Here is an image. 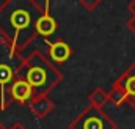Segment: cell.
I'll use <instances>...</instances> for the list:
<instances>
[{
    "instance_id": "cell-1",
    "label": "cell",
    "mask_w": 135,
    "mask_h": 129,
    "mask_svg": "<svg viewBox=\"0 0 135 129\" xmlns=\"http://www.w3.org/2000/svg\"><path fill=\"white\" fill-rule=\"evenodd\" d=\"M47 10L33 2H8L0 10V30L11 43V49L25 46L36 35V22Z\"/></svg>"
},
{
    "instance_id": "cell-2",
    "label": "cell",
    "mask_w": 135,
    "mask_h": 129,
    "mask_svg": "<svg viewBox=\"0 0 135 129\" xmlns=\"http://www.w3.org/2000/svg\"><path fill=\"white\" fill-rule=\"evenodd\" d=\"M60 79H61L60 72L49 62H46L39 54H35L28 60L24 80L32 87L35 95L38 91V95L41 96L42 93L50 90V87H54Z\"/></svg>"
},
{
    "instance_id": "cell-3",
    "label": "cell",
    "mask_w": 135,
    "mask_h": 129,
    "mask_svg": "<svg viewBox=\"0 0 135 129\" xmlns=\"http://www.w3.org/2000/svg\"><path fill=\"white\" fill-rule=\"evenodd\" d=\"M19 62L14 60V50L9 47H6L5 43L0 44V107L5 109L6 107V88H9L11 93V87H13V79L14 74L19 68Z\"/></svg>"
},
{
    "instance_id": "cell-4",
    "label": "cell",
    "mask_w": 135,
    "mask_h": 129,
    "mask_svg": "<svg viewBox=\"0 0 135 129\" xmlns=\"http://www.w3.org/2000/svg\"><path fill=\"white\" fill-rule=\"evenodd\" d=\"M71 129H116V126L115 121H112L99 107L90 105L72 121Z\"/></svg>"
},
{
    "instance_id": "cell-5",
    "label": "cell",
    "mask_w": 135,
    "mask_h": 129,
    "mask_svg": "<svg viewBox=\"0 0 135 129\" xmlns=\"http://www.w3.org/2000/svg\"><path fill=\"white\" fill-rule=\"evenodd\" d=\"M115 85L124 91L126 102L135 107V64H132L124 74H121V77L115 82Z\"/></svg>"
},
{
    "instance_id": "cell-6",
    "label": "cell",
    "mask_w": 135,
    "mask_h": 129,
    "mask_svg": "<svg viewBox=\"0 0 135 129\" xmlns=\"http://www.w3.org/2000/svg\"><path fill=\"white\" fill-rule=\"evenodd\" d=\"M47 46H49V54H50V60L55 63H63L71 57V47L68 46L65 41H55L50 43L49 39H46Z\"/></svg>"
},
{
    "instance_id": "cell-7",
    "label": "cell",
    "mask_w": 135,
    "mask_h": 129,
    "mask_svg": "<svg viewBox=\"0 0 135 129\" xmlns=\"http://www.w3.org/2000/svg\"><path fill=\"white\" fill-rule=\"evenodd\" d=\"M11 96L14 99H17V101H21V102H25L33 96V90L24 79H17L16 82H13Z\"/></svg>"
},
{
    "instance_id": "cell-8",
    "label": "cell",
    "mask_w": 135,
    "mask_h": 129,
    "mask_svg": "<svg viewBox=\"0 0 135 129\" xmlns=\"http://www.w3.org/2000/svg\"><path fill=\"white\" fill-rule=\"evenodd\" d=\"M55 29H57V22H55V19L49 14V11L46 10V11L39 16V19H38V22H36V33H39V35H42V36H50L52 33L55 32Z\"/></svg>"
},
{
    "instance_id": "cell-9",
    "label": "cell",
    "mask_w": 135,
    "mask_h": 129,
    "mask_svg": "<svg viewBox=\"0 0 135 129\" xmlns=\"http://www.w3.org/2000/svg\"><path fill=\"white\" fill-rule=\"evenodd\" d=\"M108 101V93H105L101 88H96L90 93V102H91V107H99L101 109L102 105Z\"/></svg>"
},
{
    "instance_id": "cell-10",
    "label": "cell",
    "mask_w": 135,
    "mask_h": 129,
    "mask_svg": "<svg viewBox=\"0 0 135 129\" xmlns=\"http://www.w3.org/2000/svg\"><path fill=\"white\" fill-rule=\"evenodd\" d=\"M127 27H129V29H131V30L135 33V16H132V19L127 22Z\"/></svg>"
},
{
    "instance_id": "cell-11",
    "label": "cell",
    "mask_w": 135,
    "mask_h": 129,
    "mask_svg": "<svg viewBox=\"0 0 135 129\" xmlns=\"http://www.w3.org/2000/svg\"><path fill=\"white\" fill-rule=\"evenodd\" d=\"M127 8H129V11H131V13H134V16H135V0L129 3V6H127Z\"/></svg>"
},
{
    "instance_id": "cell-12",
    "label": "cell",
    "mask_w": 135,
    "mask_h": 129,
    "mask_svg": "<svg viewBox=\"0 0 135 129\" xmlns=\"http://www.w3.org/2000/svg\"><path fill=\"white\" fill-rule=\"evenodd\" d=\"M16 129H22V128H16Z\"/></svg>"
}]
</instances>
